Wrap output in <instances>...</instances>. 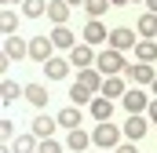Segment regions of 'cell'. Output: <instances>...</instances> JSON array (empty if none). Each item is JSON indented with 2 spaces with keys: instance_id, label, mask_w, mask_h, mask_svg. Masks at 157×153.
<instances>
[{
  "instance_id": "6da1fadb",
  "label": "cell",
  "mask_w": 157,
  "mask_h": 153,
  "mask_svg": "<svg viewBox=\"0 0 157 153\" xmlns=\"http://www.w3.org/2000/svg\"><path fill=\"white\" fill-rule=\"evenodd\" d=\"M95 69L102 76H121L128 69V62H124V51H113V47H102L99 51V58H95Z\"/></svg>"
},
{
  "instance_id": "7a4b0ae2",
  "label": "cell",
  "mask_w": 157,
  "mask_h": 153,
  "mask_svg": "<svg viewBox=\"0 0 157 153\" xmlns=\"http://www.w3.org/2000/svg\"><path fill=\"white\" fill-rule=\"evenodd\" d=\"M121 135H124V131H121L113 120H99L95 131H91V142H95L99 150H117V146H121Z\"/></svg>"
},
{
  "instance_id": "3957f363",
  "label": "cell",
  "mask_w": 157,
  "mask_h": 153,
  "mask_svg": "<svg viewBox=\"0 0 157 153\" xmlns=\"http://www.w3.org/2000/svg\"><path fill=\"white\" fill-rule=\"evenodd\" d=\"M113 51H128V47H135L139 40H135V29H128V26H117V29H110V40H106Z\"/></svg>"
},
{
  "instance_id": "277c9868",
  "label": "cell",
  "mask_w": 157,
  "mask_h": 153,
  "mask_svg": "<svg viewBox=\"0 0 157 153\" xmlns=\"http://www.w3.org/2000/svg\"><path fill=\"white\" fill-rule=\"evenodd\" d=\"M106 40H110V29H106L99 18H88V22H84V44L99 47V44H106Z\"/></svg>"
},
{
  "instance_id": "5b68a950",
  "label": "cell",
  "mask_w": 157,
  "mask_h": 153,
  "mask_svg": "<svg viewBox=\"0 0 157 153\" xmlns=\"http://www.w3.org/2000/svg\"><path fill=\"white\" fill-rule=\"evenodd\" d=\"M121 131H124V139H128V142L143 139V135H146V117H143V113H128V120L121 124Z\"/></svg>"
},
{
  "instance_id": "8992f818",
  "label": "cell",
  "mask_w": 157,
  "mask_h": 153,
  "mask_svg": "<svg viewBox=\"0 0 157 153\" xmlns=\"http://www.w3.org/2000/svg\"><path fill=\"white\" fill-rule=\"evenodd\" d=\"M121 76H132V80H135V84H143V88L157 80V73H154V66H150V62H135V66H128Z\"/></svg>"
},
{
  "instance_id": "52a82bcc",
  "label": "cell",
  "mask_w": 157,
  "mask_h": 153,
  "mask_svg": "<svg viewBox=\"0 0 157 153\" xmlns=\"http://www.w3.org/2000/svg\"><path fill=\"white\" fill-rule=\"evenodd\" d=\"M55 128H59V120H55V117H48V113H37V117H33V124H29V131H33L37 139H51V135H55Z\"/></svg>"
},
{
  "instance_id": "ba28073f",
  "label": "cell",
  "mask_w": 157,
  "mask_h": 153,
  "mask_svg": "<svg viewBox=\"0 0 157 153\" xmlns=\"http://www.w3.org/2000/svg\"><path fill=\"white\" fill-rule=\"evenodd\" d=\"M51 51H55L51 37H33V40H29V58H37V62H48V58H55Z\"/></svg>"
},
{
  "instance_id": "9c48e42d",
  "label": "cell",
  "mask_w": 157,
  "mask_h": 153,
  "mask_svg": "<svg viewBox=\"0 0 157 153\" xmlns=\"http://www.w3.org/2000/svg\"><path fill=\"white\" fill-rule=\"evenodd\" d=\"M4 55H7L11 62H18V58H29V44H26V40L15 33V37H7V40H4Z\"/></svg>"
},
{
  "instance_id": "30bf717a",
  "label": "cell",
  "mask_w": 157,
  "mask_h": 153,
  "mask_svg": "<svg viewBox=\"0 0 157 153\" xmlns=\"http://www.w3.org/2000/svg\"><path fill=\"white\" fill-rule=\"evenodd\" d=\"M88 113L95 117V120H110V117H113V99H106V95H95V99L88 102Z\"/></svg>"
},
{
  "instance_id": "8fae6325",
  "label": "cell",
  "mask_w": 157,
  "mask_h": 153,
  "mask_svg": "<svg viewBox=\"0 0 157 153\" xmlns=\"http://www.w3.org/2000/svg\"><path fill=\"white\" fill-rule=\"evenodd\" d=\"M121 102H124V110H128V113H143V110L150 106V99H146V91H139V88H132V91H124V99H121Z\"/></svg>"
},
{
  "instance_id": "7c38bea8",
  "label": "cell",
  "mask_w": 157,
  "mask_h": 153,
  "mask_svg": "<svg viewBox=\"0 0 157 153\" xmlns=\"http://www.w3.org/2000/svg\"><path fill=\"white\" fill-rule=\"evenodd\" d=\"M95 58H99V55H95V47H91V44H84V47H73V51H70V62H73L77 69L95 66Z\"/></svg>"
},
{
  "instance_id": "4fadbf2b",
  "label": "cell",
  "mask_w": 157,
  "mask_h": 153,
  "mask_svg": "<svg viewBox=\"0 0 157 153\" xmlns=\"http://www.w3.org/2000/svg\"><path fill=\"white\" fill-rule=\"evenodd\" d=\"M70 66H73V62H66L62 55H59V58H48V62H44V76H48V80H62V76H70Z\"/></svg>"
},
{
  "instance_id": "5bb4252c",
  "label": "cell",
  "mask_w": 157,
  "mask_h": 153,
  "mask_svg": "<svg viewBox=\"0 0 157 153\" xmlns=\"http://www.w3.org/2000/svg\"><path fill=\"white\" fill-rule=\"evenodd\" d=\"M99 91H102L106 99H113V102H121V99H124V91H128V88H124V76H106Z\"/></svg>"
},
{
  "instance_id": "9a60e30c",
  "label": "cell",
  "mask_w": 157,
  "mask_h": 153,
  "mask_svg": "<svg viewBox=\"0 0 157 153\" xmlns=\"http://www.w3.org/2000/svg\"><path fill=\"white\" fill-rule=\"evenodd\" d=\"M80 106H66V110H59V117H55V120H59V128H66V131H73V128H80Z\"/></svg>"
},
{
  "instance_id": "2e32d148",
  "label": "cell",
  "mask_w": 157,
  "mask_h": 153,
  "mask_svg": "<svg viewBox=\"0 0 157 153\" xmlns=\"http://www.w3.org/2000/svg\"><path fill=\"white\" fill-rule=\"evenodd\" d=\"M26 102H29V106H48V102H51V95H48V88H44V84H26Z\"/></svg>"
},
{
  "instance_id": "e0dca14e",
  "label": "cell",
  "mask_w": 157,
  "mask_h": 153,
  "mask_svg": "<svg viewBox=\"0 0 157 153\" xmlns=\"http://www.w3.org/2000/svg\"><path fill=\"white\" fill-rule=\"evenodd\" d=\"M135 33H139L143 40H157V15H150V11H146V15L135 22Z\"/></svg>"
},
{
  "instance_id": "ac0fdd59",
  "label": "cell",
  "mask_w": 157,
  "mask_h": 153,
  "mask_svg": "<svg viewBox=\"0 0 157 153\" xmlns=\"http://www.w3.org/2000/svg\"><path fill=\"white\" fill-rule=\"evenodd\" d=\"M48 18H51L55 26H66V18H70V4H66V0H48Z\"/></svg>"
},
{
  "instance_id": "d6986e66",
  "label": "cell",
  "mask_w": 157,
  "mask_h": 153,
  "mask_svg": "<svg viewBox=\"0 0 157 153\" xmlns=\"http://www.w3.org/2000/svg\"><path fill=\"white\" fill-rule=\"evenodd\" d=\"M51 44H55V47H70V51H73L77 37H73V29H70V26H55V29H51Z\"/></svg>"
},
{
  "instance_id": "ffe728a7",
  "label": "cell",
  "mask_w": 157,
  "mask_h": 153,
  "mask_svg": "<svg viewBox=\"0 0 157 153\" xmlns=\"http://www.w3.org/2000/svg\"><path fill=\"white\" fill-rule=\"evenodd\" d=\"M102 80H106V76L99 73L95 66H88V69H80V73H77V84H84V88H91V91H99V88H102Z\"/></svg>"
},
{
  "instance_id": "44dd1931",
  "label": "cell",
  "mask_w": 157,
  "mask_h": 153,
  "mask_svg": "<svg viewBox=\"0 0 157 153\" xmlns=\"http://www.w3.org/2000/svg\"><path fill=\"white\" fill-rule=\"evenodd\" d=\"M0 99L11 106V102H18V99H26V88H18L15 80H0Z\"/></svg>"
},
{
  "instance_id": "7402d4cb",
  "label": "cell",
  "mask_w": 157,
  "mask_h": 153,
  "mask_svg": "<svg viewBox=\"0 0 157 153\" xmlns=\"http://www.w3.org/2000/svg\"><path fill=\"white\" fill-rule=\"evenodd\" d=\"M132 51H135L139 62H157V40H139Z\"/></svg>"
},
{
  "instance_id": "603a6c76",
  "label": "cell",
  "mask_w": 157,
  "mask_h": 153,
  "mask_svg": "<svg viewBox=\"0 0 157 153\" xmlns=\"http://www.w3.org/2000/svg\"><path fill=\"white\" fill-rule=\"evenodd\" d=\"M88 142H91V135H88V131H84V128H73V131H70V135H66V146H70V150H88Z\"/></svg>"
},
{
  "instance_id": "cb8c5ba5",
  "label": "cell",
  "mask_w": 157,
  "mask_h": 153,
  "mask_svg": "<svg viewBox=\"0 0 157 153\" xmlns=\"http://www.w3.org/2000/svg\"><path fill=\"white\" fill-rule=\"evenodd\" d=\"M11 150H15V153H37L40 150V139H37V135H18V139L11 142Z\"/></svg>"
},
{
  "instance_id": "d4e9b609",
  "label": "cell",
  "mask_w": 157,
  "mask_h": 153,
  "mask_svg": "<svg viewBox=\"0 0 157 153\" xmlns=\"http://www.w3.org/2000/svg\"><path fill=\"white\" fill-rule=\"evenodd\" d=\"M0 29H4V37H15V29H18V15H15L11 7L0 11Z\"/></svg>"
},
{
  "instance_id": "484cf974",
  "label": "cell",
  "mask_w": 157,
  "mask_h": 153,
  "mask_svg": "<svg viewBox=\"0 0 157 153\" xmlns=\"http://www.w3.org/2000/svg\"><path fill=\"white\" fill-rule=\"evenodd\" d=\"M22 15H26V18H40V15H48V0H26V4H22Z\"/></svg>"
},
{
  "instance_id": "4316f807",
  "label": "cell",
  "mask_w": 157,
  "mask_h": 153,
  "mask_svg": "<svg viewBox=\"0 0 157 153\" xmlns=\"http://www.w3.org/2000/svg\"><path fill=\"white\" fill-rule=\"evenodd\" d=\"M70 99H73L77 106H88V102L95 99V91H91V88H84V84H73V88H70Z\"/></svg>"
},
{
  "instance_id": "83f0119b",
  "label": "cell",
  "mask_w": 157,
  "mask_h": 153,
  "mask_svg": "<svg viewBox=\"0 0 157 153\" xmlns=\"http://www.w3.org/2000/svg\"><path fill=\"white\" fill-rule=\"evenodd\" d=\"M106 7H110V0H84L88 18H102V15H106Z\"/></svg>"
},
{
  "instance_id": "f1b7e54d",
  "label": "cell",
  "mask_w": 157,
  "mask_h": 153,
  "mask_svg": "<svg viewBox=\"0 0 157 153\" xmlns=\"http://www.w3.org/2000/svg\"><path fill=\"white\" fill-rule=\"evenodd\" d=\"M37 153H62V142L51 135V139H40V150Z\"/></svg>"
},
{
  "instance_id": "f546056e",
  "label": "cell",
  "mask_w": 157,
  "mask_h": 153,
  "mask_svg": "<svg viewBox=\"0 0 157 153\" xmlns=\"http://www.w3.org/2000/svg\"><path fill=\"white\" fill-rule=\"evenodd\" d=\"M0 135H15V120H0Z\"/></svg>"
},
{
  "instance_id": "4dcf8cb0",
  "label": "cell",
  "mask_w": 157,
  "mask_h": 153,
  "mask_svg": "<svg viewBox=\"0 0 157 153\" xmlns=\"http://www.w3.org/2000/svg\"><path fill=\"white\" fill-rule=\"evenodd\" d=\"M146 113H150V120L157 124V99H150V106H146Z\"/></svg>"
},
{
  "instance_id": "1f68e13d",
  "label": "cell",
  "mask_w": 157,
  "mask_h": 153,
  "mask_svg": "<svg viewBox=\"0 0 157 153\" xmlns=\"http://www.w3.org/2000/svg\"><path fill=\"white\" fill-rule=\"evenodd\" d=\"M113 153H139V150H135L132 142H121V146H117V150H113Z\"/></svg>"
},
{
  "instance_id": "d6a6232c",
  "label": "cell",
  "mask_w": 157,
  "mask_h": 153,
  "mask_svg": "<svg viewBox=\"0 0 157 153\" xmlns=\"http://www.w3.org/2000/svg\"><path fill=\"white\" fill-rule=\"evenodd\" d=\"M146 11H150V15H157V0H146Z\"/></svg>"
},
{
  "instance_id": "836d02e7",
  "label": "cell",
  "mask_w": 157,
  "mask_h": 153,
  "mask_svg": "<svg viewBox=\"0 0 157 153\" xmlns=\"http://www.w3.org/2000/svg\"><path fill=\"white\" fill-rule=\"evenodd\" d=\"M4 4H7V7H11V4H18V7H22V4H26V0H4Z\"/></svg>"
},
{
  "instance_id": "e575fe53",
  "label": "cell",
  "mask_w": 157,
  "mask_h": 153,
  "mask_svg": "<svg viewBox=\"0 0 157 153\" xmlns=\"http://www.w3.org/2000/svg\"><path fill=\"white\" fill-rule=\"evenodd\" d=\"M110 4H113V7H124V4H128V0H110Z\"/></svg>"
},
{
  "instance_id": "d590c367",
  "label": "cell",
  "mask_w": 157,
  "mask_h": 153,
  "mask_svg": "<svg viewBox=\"0 0 157 153\" xmlns=\"http://www.w3.org/2000/svg\"><path fill=\"white\" fill-rule=\"evenodd\" d=\"M150 91H154V99H157V80H154V84H150Z\"/></svg>"
},
{
  "instance_id": "8d00e7d4",
  "label": "cell",
  "mask_w": 157,
  "mask_h": 153,
  "mask_svg": "<svg viewBox=\"0 0 157 153\" xmlns=\"http://www.w3.org/2000/svg\"><path fill=\"white\" fill-rule=\"evenodd\" d=\"M66 4H70V7H73V4H84V0H66Z\"/></svg>"
},
{
  "instance_id": "74e56055",
  "label": "cell",
  "mask_w": 157,
  "mask_h": 153,
  "mask_svg": "<svg viewBox=\"0 0 157 153\" xmlns=\"http://www.w3.org/2000/svg\"><path fill=\"white\" fill-rule=\"evenodd\" d=\"M135 4H146V0H135Z\"/></svg>"
}]
</instances>
